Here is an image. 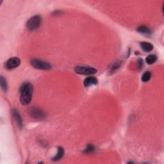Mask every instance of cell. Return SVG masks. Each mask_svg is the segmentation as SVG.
Instances as JSON below:
<instances>
[{
  "instance_id": "ba28073f",
  "label": "cell",
  "mask_w": 164,
  "mask_h": 164,
  "mask_svg": "<svg viewBox=\"0 0 164 164\" xmlns=\"http://www.w3.org/2000/svg\"><path fill=\"white\" fill-rule=\"evenodd\" d=\"M12 114H13V117L14 118L15 121H16V122L17 123V124L18 125V126L20 128H21L22 126V120L21 116L20 114V112L17 111V110L14 109L13 110Z\"/></svg>"
},
{
  "instance_id": "277c9868",
  "label": "cell",
  "mask_w": 164,
  "mask_h": 164,
  "mask_svg": "<svg viewBox=\"0 0 164 164\" xmlns=\"http://www.w3.org/2000/svg\"><path fill=\"white\" fill-rule=\"evenodd\" d=\"M31 64L33 67L38 69L49 70L51 69V66L49 63L39 59L32 60Z\"/></svg>"
},
{
  "instance_id": "8992f818",
  "label": "cell",
  "mask_w": 164,
  "mask_h": 164,
  "mask_svg": "<svg viewBox=\"0 0 164 164\" xmlns=\"http://www.w3.org/2000/svg\"><path fill=\"white\" fill-rule=\"evenodd\" d=\"M20 64L21 60L20 59L17 58V57H13V58H11L7 61L5 67L7 69L10 70L17 67Z\"/></svg>"
},
{
  "instance_id": "9c48e42d",
  "label": "cell",
  "mask_w": 164,
  "mask_h": 164,
  "mask_svg": "<svg viewBox=\"0 0 164 164\" xmlns=\"http://www.w3.org/2000/svg\"><path fill=\"white\" fill-rule=\"evenodd\" d=\"M140 47L145 52H150L153 49V46L152 44L147 42H142L140 43Z\"/></svg>"
},
{
  "instance_id": "5bb4252c",
  "label": "cell",
  "mask_w": 164,
  "mask_h": 164,
  "mask_svg": "<svg viewBox=\"0 0 164 164\" xmlns=\"http://www.w3.org/2000/svg\"><path fill=\"white\" fill-rule=\"evenodd\" d=\"M151 78V73L150 71H146L142 76V81L143 82H147Z\"/></svg>"
},
{
  "instance_id": "8fae6325",
  "label": "cell",
  "mask_w": 164,
  "mask_h": 164,
  "mask_svg": "<svg viewBox=\"0 0 164 164\" xmlns=\"http://www.w3.org/2000/svg\"><path fill=\"white\" fill-rule=\"evenodd\" d=\"M137 31L141 33L144 34V35H150L151 33V30L148 27H147L146 26H144V25L140 26L139 27L137 28Z\"/></svg>"
},
{
  "instance_id": "52a82bcc",
  "label": "cell",
  "mask_w": 164,
  "mask_h": 164,
  "mask_svg": "<svg viewBox=\"0 0 164 164\" xmlns=\"http://www.w3.org/2000/svg\"><path fill=\"white\" fill-rule=\"evenodd\" d=\"M98 80L96 78L94 77V76H89L87 77L84 80V86L85 87H89L90 86H92L94 85L98 84Z\"/></svg>"
},
{
  "instance_id": "7a4b0ae2",
  "label": "cell",
  "mask_w": 164,
  "mask_h": 164,
  "mask_svg": "<svg viewBox=\"0 0 164 164\" xmlns=\"http://www.w3.org/2000/svg\"><path fill=\"white\" fill-rule=\"evenodd\" d=\"M42 22V18L39 15H36L32 17H31L28 21L26 26L27 28L31 32L35 31L38 28H39Z\"/></svg>"
},
{
  "instance_id": "30bf717a",
  "label": "cell",
  "mask_w": 164,
  "mask_h": 164,
  "mask_svg": "<svg viewBox=\"0 0 164 164\" xmlns=\"http://www.w3.org/2000/svg\"><path fill=\"white\" fill-rule=\"evenodd\" d=\"M64 155V150L62 147H58V152L55 157L53 158V161H58V160L62 158Z\"/></svg>"
},
{
  "instance_id": "9a60e30c",
  "label": "cell",
  "mask_w": 164,
  "mask_h": 164,
  "mask_svg": "<svg viewBox=\"0 0 164 164\" xmlns=\"http://www.w3.org/2000/svg\"><path fill=\"white\" fill-rule=\"evenodd\" d=\"M94 150H95V147H94L93 145L89 144V145H88V146H87V147H86V149L84 150V151H83V152H84V153H85V154H89V153H90V152H93Z\"/></svg>"
},
{
  "instance_id": "3957f363",
  "label": "cell",
  "mask_w": 164,
  "mask_h": 164,
  "mask_svg": "<svg viewBox=\"0 0 164 164\" xmlns=\"http://www.w3.org/2000/svg\"><path fill=\"white\" fill-rule=\"evenodd\" d=\"M76 73L82 75H91L94 74L97 72L96 69L90 66H78L75 67L74 69Z\"/></svg>"
},
{
  "instance_id": "4fadbf2b",
  "label": "cell",
  "mask_w": 164,
  "mask_h": 164,
  "mask_svg": "<svg viewBox=\"0 0 164 164\" xmlns=\"http://www.w3.org/2000/svg\"><path fill=\"white\" fill-rule=\"evenodd\" d=\"M0 83H1V87L4 92H7L8 90V85H7V83L5 78H4L3 76H1V79H0Z\"/></svg>"
},
{
  "instance_id": "2e32d148",
  "label": "cell",
  "mask_w": 164,
  "mask_h": 164,
  "mask_svg": "<svg viewBox=\"0 0 164 164\" xmlns=\"http://www.w3.org/2000/svg\"><path fill=\"white\" fill-rule=\"evenodd\" d=\"M119 66H120L119 62H116V64H114V65H113V67H112V71H113L116 69H117L119 67Z\"/></svg>"
},
{
  "instance_id": "5b68a950",
  "label": "cell",
  "mask_w": 164,
  "mask_h": 164,
  "mask_svg": "<svg viewBox=\"0 0 164 164\" xmlns=\"http://www.w3.org/2000/svg\"><path fill=\"white\" fill-rule=\"evenodd\" d=\"M30 114L34 119L42 120L44 119L46 117V113L43 110L37 108H32L30 110Z\"/></svg>"
},
{
  "instance_id": "7c38bea8",
  "label": "cell",
  "mask_w": 164,
  "mask_h": 164,
  "mask_svg": "<svg viewBox=\"0 0 164 164\" xmlns=\"http://www.w3.org/2000/svg\"><path fill=\"white\" fill-rule=\"evenodd\" d=\"M156 60H157V57L155 55H150L146 57V62H147V64L151 65L152 64H154Z\"/></svg>"
},
{
  "instance_id": "6da1fadb",
  "label": "cell",
  "mask_w": 164,
  "mask_h": 164,
  "mask_svg": "<svg viewBox=\"0 0 164 164\" xmlns=\"http://www.w3.org/2000/svg\"><path fill=\"white\" fill-rule=\"evenodd\" d=\"M33 87L30 83H25L20 89V102L22 105L30 104L32 101Z\"/></svg>"
}]
</instances>
